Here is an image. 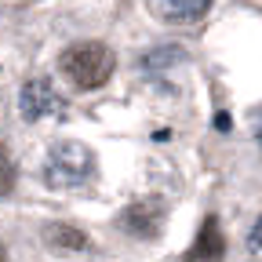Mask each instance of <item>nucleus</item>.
I'll return each mask as SVG.
<instances>
[{
	"label": "nucleus",
	"instance_id": "1",
	"mask_svg": "<svg viewBox=\"0 0 262 262\" xmlns=\"http://www.w3.org/2000/svg\"><path fill=\"white\" fill-rule=\"evenodd\" d=\"M58 70H62V77L70 80L77 91H95V88H102L113 77L117 55L102 40H77V44H70L62 51Z\"/></svg>",
	"mask_w": 262,
	"mask_h": 262
},
{
	"label": "nucleus",
	"instance_id": "2",
	"mask_svg": "<svg viewBox=\"0 0 262 262\" xmlns=\"http://www.w3.org/2000/svg\"><path fill=\"white\" fill-rule=\"evenodd\" d=\"M95 175V153L77 142V139H66V142H55L48 160H44V182L51 189H73V186H84L88 179Z\"/></svg>",
	"mask_w": 262,
	"mask_h": 262
},
{
	"label": "nucleus",
	"instance_id": "3",
	"mask_svg": "<svg viewBox=\"0 0 262 262\" xmlns=\"http://www.w3.org/2000/svg\"><path fill=\"white\" fill-rule=\"evenodd\" d=\"M18 110H22L26 120H44V117H58V113H66V98L58 95V88H55L48 77H33V80L22 84Z\"/></svg>",
	"mask_w": 262,
	"mask_h": 262
},
{
	"label": "nucleus",
	"instance_id": "4",
	"mask_svg": "<svg viewBox=\"0 0 262 262\" xmlns=\"http://www.w3.org/2000/svg\"><path fill=\"white\" fill-rule=\"evenodd\" d=\"M164 222H168V204H164L160 196H142V201H135L120 215V226L139 241H153L164 229Z\"/></svg>",
	"mask_w": 262,
	"mask_h": 262
},
{
	"label": "nucleus",
	"instance_id": "5",
	"mask_svg": "<svg viewBox=\"0 0 262 262\" xmlns=\"http://www.w3.org/2000/svg\"><path fill=\"white\" fill-rule=\"evenodd\" d=\"M226 255V241H222V229H219V219H204L201 233H196L193 248L182 255L186 262H222Z\"/></svg>",
	"mask_w": 262,
	"mask_h": 262
},
{
	"label": "nucleus",
	"instance_id": "6",
	"mask_svg": "<svg viewBox=\"0 0 262 262\" xmlns=\"http://www.w3.org/2000/svg\"><path fill=\"white\" fill-rule=\"evenodd\" d=\"M211 0H149V11L164 22H193L208 15Z\"/></svg>",
	"mask_w": 262,
	"mask_h": 262
},
{
	"label": "nucleus",
	"instance_id": "7",
	"mask_svg": "<svg viewBox=\"0 0 262 262\" xmlns=\"http://www.w3.org/2000/svg\"><path fill=\"white\" fill-rule=\"evenodd\" d=\"M48 241L58 248H88V237L80 233L77 226H51L48 229Z\"/></svg>",
	"mask_w": 262,
	"mask_h": 262
},
{
	"label": "nucleus",
	"instance_id": "8",
	"mask_svg": "<svg viewBox=\"0 0 262 262\" xmlns=\"http://www.w3.org/2000/svg\"><path fill=\"white\" fill-rule=\"evenodd\" d=\"M15 189V164H11V157L0 149V196H8Z\"/></svg>",
	"mask_w": 262,
	"mask_h": 262
},
{
	"label": "nucleus",
	"instance_id": "9",
	"mask_svg": "<svg viewBox=\"0 0 262 262\" xmlns=\"http://www.w3.org/2000/svg\"><path fill=\"white\" fill-rule=\"evenodd\" d=\"M248 244H251V251H258V255H262V219L251 226V237H248Z\"/></svg>",
	"mask_w": 262,
	"mask_h": 262
},
{
	"label": "nucleus",
	"instance_id": "10",
	"mask_svg": "<svg viewBox=\"0 0 262 262\" xmlns=\"http://www.w3.org/2000/svg\"><path fill=\"white\" fill-rule=\"evenodd\" d=\"M255 139H258V146H262V117L255 120Z\"/></svg>",
	"mask_w": 262,
	"mask_h": 262
},
{
	"label": "nucleus",
	"instance_id": "11",
	"mask_svg": "<svg viewBox=\"0 0 262 262\" xmlns=\"http://www.w3.org/2000/svg\"><path fill=\"white\" fill-rule=\"evenodd\" d=\"M0 262H4V255H0Z\"/></svg>",
	"mask_w": 262,
	"mask_h": 262
}]
</instances>
